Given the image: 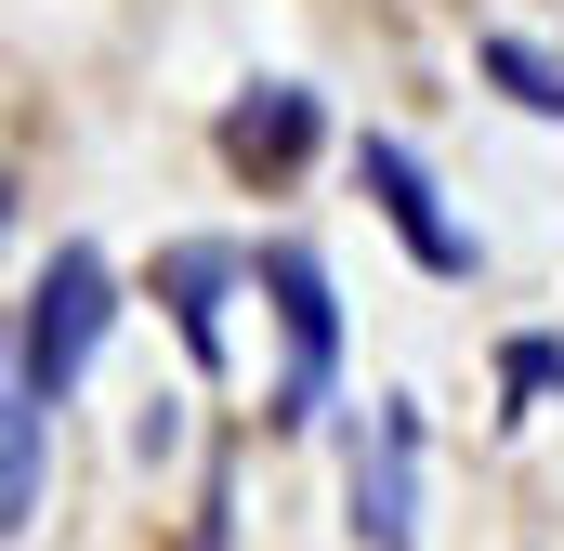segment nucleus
I'll use <instances>...</instances> for the list:
<instances>
[{"instance_id": "1a4fd4ad", "label": "nucleus", "mask_w": 564, "mask_h": 551, "mask_svg": "<svg viewBox=\"0 0 564 551\" xmlns=\"http://www.w3.org/2000/svg\"><path fill=\"white\" fill-rule=\"evenodd\" d=\"M499 395H512V408H552L564 395V342H512V355H499Z\"/></svg>"}, {"instance_id": "f257e3e1", "label": "nucleus", "mask_w": 564, "mask_h": 551, "mask_svg": "<svg viewBox=\"0 0 564 551\" xmlns=\"http://www.w3.org/2000/svg\"><path fill=\"white\" fill-rule=\"evenodd\" d=\"M106 328H119V276L93 237H53V263L26 276V302H13V381L26 395H79V368L106 355Z\"/></svg>"}, {"instance_id": "7ed1b4c3", "label": "nucleus", "mask_w": 564, "mask_h": 551, "mask_svg": "<svg viewBox=\"0 0 564 551\" xmlns=\"http://www.w3.org/2000/svg\"><path fill=\"white\" fill-rule=\"evenodd\" d=\"M341 512H355V551H421V395L368 408L355 473H341Z\"/></svg>"}, {"instance_id": "9b49d317", "label": "nucleus", "mask_w": 564, "mask_h": 551, "mask_svg": "<svg viewBox=\"0 0 564 551\" xmlns=\"http://www.w3.org/2000/svg\"><path fill=\"white\" fill-rule=\"evenodd\" d=\"M132 446H144V460H171V446H184V395H144V420H132Z\"/></svg>"}, {"instance_id": "0eeeda50", "label": "nucleus", "mask_w": 564, "mask_h": 551, "mask_svg": "<svg viewBox=\"0 0 564 551\" xmlns=\"http://www.w3.org/2000/svg\"><path fill=\"white\" fill-rule=\"evenodd\" d=\"M40 460H53V395L13 381V395H0V526H13V539L40 526Z\"/></svg>"}, {"instance_id": "f03ea898", "label": "nucleus", "mask_w": 564, "mask_h": 551, "mask_svg": "<svg viewBox=\"0 0 564 551\" xmlns=\"http://www.w3.org/2000/svg\"><path fill=\"white\" fill-rule=\"evenodd\" d=\"M263 302L289 328V368H276V433H315L328 395H341V289L302 237H263Z\"/></svg>"}, {"instance_id": "39448f33", "label": "nucleus", "mask_w": 564, "mask_h": 551, "mask_svg": "<svg viewBox=\"0 0 564 551\" xmlns=\"http://www.w3.org/2000/svg\"><path fill=\"white\" fill-rule=\"evenodd\" d=\"M237 289H263V250H224V237H171V250H158V302H171L197 381H224V355H237V328H224Z\"/></svg>"}, {"instance_id": "9d476101", "label": "nucleus", "mask_w": 564, "mask_h": 551, "mask_svg": "<svg viewBox=\"0 0 564 551\" xmlns=\"http://www.w3.org/2000/svg\"><path fill=\"white\" fill-rule=\"evenodd\" d=\"M197 551H237V460L197 473Z\"/></svg>"}, {"instance_id": "423d86ee", "label": "nucleus", "mask_w": 564, "mask_h": 551, "mask_svg": "<svg viewBox=\"0 0 564 551\" xmlns=\"http://www.w3.org/2000/svg\"><path fill=\"white\" fill-rule=\"evenodd\" d=\"M210 144H224L237 184H289V171L328 144V93H315V79H250V93L210 119Z\"/></svg>"}, {"instance_id": "6e6552de", "label": "nucleus", "mask_w": 564, "mask_h": 551, "mask_svg": "<svg viewBox=\"0 0 564 551\" xmlns=\"http://www.w3.org/2000/svg\"><path fill=\"white\" fill-rule=\"evenodd\" d=\"M473 66H486V79H499V93H512L525 119H564V66L539 53V40H512V26H486V40H473Z\"/></svg>"}, {"instance_id": "20e7f679", "label": "nucleus", "mask_w": 564, "mask_h": 551, "mask_svg": "<svg viewBox=\"0 0 564 551\" xmlns=\"http://www.w3.org/2000/svg\"><path fill=\"white\" fill-rule=\"evenodd\" d=\"M355 184H368V197H381V224H394V237H408V263H421L433 289H459V276L486 263V237H473V224H459V210H446V184H433V171H421V144H394V132H368V144H355Z\"/></svg>"}]
</instances>
